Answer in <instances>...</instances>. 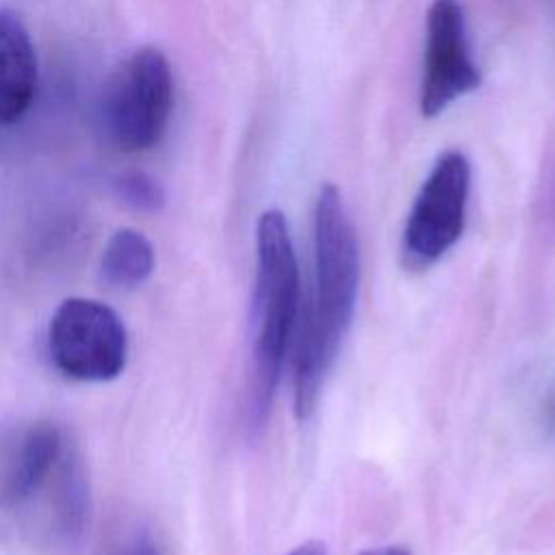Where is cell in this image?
Returning a JSON list of instances; mask_svg holds the SVG:
<instances>
[{"label":"cell","mask_w":555,"mask_h":555,"mask_svg":"<svg viewBox=\"0 0 555 555\" xmlns=\"http://www.w3.org/2000/svg\"><path fill=\"white\" fill-rule=\"evenodd\" d=\"M360 254L353 225L334 184H323L314 204V280L304 308L293 358V410L308 421L353 321Z\"/></svg>","instance_id":"6da1fadb"},{"label":"cell","mask_w":555,"mask_h":555,"mask_svg":"<svg viewBox=\"0 0 555 555\" xmlns=\"http://www.w3.org/2000/svg\"><path fill=\"white\" fill-rule=\"evenodd\" d=\"M477 85L479 69L470 59L460 2L434 0L427 13L421 113L434 117Z\"/></svg>","instance_id":"8992f818"},{"label":"cell","mask_w":555,"mask_h":555,"mask_svg":"<svg viewBox=\"0 0 555 555\" xmlns=\"http://www.w3.org/2000/svg\"><path fill=\"white\" fill-rule=\"evenodd\" d=\"M553 416H555V405H553Z\"/></svg>","instance_id":"5bb4252c"},{"label":"cell","mask_w":555,"mask_h":555,"mask_svg":"<svg viewBox=\"0 0 555 555\" xmlns=\"http://www.w3.org/2000/svg\"><path fill=\"white\" fill-rule=\"evenodd\" d=\"M288 555H330V553H327L325 542L308 540V542H301L299 546H295Z\"/></svg>","instance_id":"7c38bea8"},{"label":"cell","mask_w":555,"mask_h":555,"mask_svg":"<svg viewBox=\"0 0 555 555\" xmlns=\"http://www.w3.org/2000/svg\"><path fill=\"white\" fill-rule=\"evenodd\" d=\"M72 440L52 421H30L0 436V505H35L54 477Z\"/></svg>","instance_id":"52a82bcc"},{"label":"cell","mask_w":555,"mask_h":555,"mask_svg":"<svg viewBox=\"0 0 555 555\" xmlns=\"http://www.w3.org/2000/svg\"><path fill=\"white\" fill-rule=\"evenodd\" d=\"M470 191V165L462 152H444L423 182L401 236L408 271H427L462 236Z\"/></svg>","instance_id":"5b68a950"},{"label":"cell","mask_w":555,"mask_h":555,"mask_svg":"<svg viewBox=\"0 0 555 555\" xmlns=\"http://www.w3.org/2000/svg\"><path fill=\"white\" fill-rule=\"evenodd\" d=\"M100 271L106 284L115 288H134L154 271V247L143 232L121 228L106 241Z\"/></svg>","instance_id":"9c48e42d"},{"label":"cell","mask_w":555,"mask_h":555,"mask_svg":"<svg viewBox=\"0 0 555 555\" xmlns=\"http://www.w3.org/2000/svg\"><path fill=\"white\" fill-rule=\"evenodd\" d=\"M299 264L286 217L264 210L256 225L254 340L245 392V427L258 434L271 412L291 334L299 314Z\"/></svg>","instance_id":"7a4b0ae2"},{"label":"cell","mask_w":555,"mask_h":555,"mask_svg":"<svg viewBox=\"0 0 555 555\" xmlns=\"http://www.w3.org/2000/svg\"><path fill=\"white\" fill-rule=\"evenodd\" d=\"M108 555H160V551H158V546L154 544V540L147 533H137V535L124 540Z\"/></svg>","instance_id":"8fae6325"},{"label":"cell","mask_w":555,"mask_h":555,"mask_svg":"<svg viewBox=\"0 0 555 555\" xmlns=\"http://www.w3.org/2000/svg\"><path fill=\"white\" fill-rule=\"evenodd\" d=\"M37 91V54L22 17L0 7V126H11L30 108Z\"/></svg>","instance_id":"ba28073f"},{"label":"cell","mask_w":555,"mask_h":555,"mask_svg":"<svg viewBox=\"0 0 555 555\" xmlns=\"http://www.w3.org/2000/svg\"><path fill=\"white\" fill-rule=\"evenodd\" d=\"M360 555H412L410 548L401 546V544H386V546H375V548H366Z\"/></svg>","instance_id":"4fadbf2b"},{"label":"cell","mask_w":555,"mask_h":555,"mask_svg":"<svg viewBox=\"0 0 555 555\" xmlns=\"http://www.w3.org/2000/svg\"><path fill=\"white\" fill-rule=\"evenodd\" d=\"M171 108V65L160 50L143 46L108 76L102 95V126L119 152L137 154L160 141Z\"/></svg>","instance_id":"3957f363"},{"label":"cell","mask_w":555,"mask_h":555,"mask_svg":"<svg viewBox=\"0 0 555 555\" xmlns=\"http://www.w3.org/2000/svg\"><path fill=\"white\" fill-rule=\"evenodd\" d=\"M119 197L139 210H158L165 202L163 186L145 173H126L115 184Z\"/></svg>","instance_id":"30bf717a"},{"label":"cell","mask_w":555,"mask_h":555,"mask_svg":"<svg viewBox=\"0 0 555 555\" xmlns=\"http://www.w3.org/2000/svg\"><path fill=\"white\" fill-rule=\"evenodd\" d=\"M48 353L56 371L74 382H111L126 369V325L98 299L67 297L50 317Z\"/></svg>","instance_id":"277c9868"}]
</instances>
